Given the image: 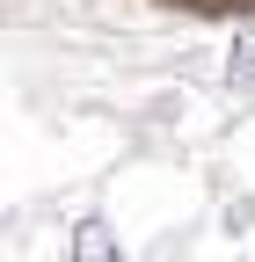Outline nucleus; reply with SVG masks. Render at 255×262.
<instances>
[{
	"instance_id": "1",
	"label": "nucleus",
	"mask_w": 255,
	"mask_h": 262,
	"mask_svg": "<svg viewBox=\"0 0 255 262\" xmlns=\"http://www.w3.org/2000/svg\"><path fill=\"white\" fill-rule=\"evenodd\" d=\"M80 262H117L110 241H102V226H80Z\"/></svg>"
},
{
	"instance_id": "2",
	"label": "nucleus",
	"mask_w": 255,
	"mask_h": 262,
	"mask_svg": "<svg viewBox=\"0 0 255 262\" xmlns=\"http://www.w3.org/2000/svg\"><path fill=\"white\" fill-rule=\"evenodd\" d=\"M233 80H255V37L233 44Z\"/></svg>"
}]
</instances>
